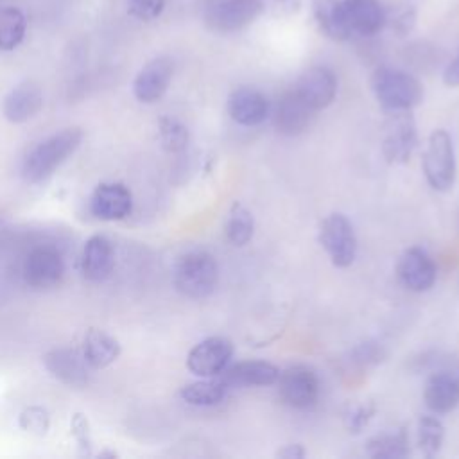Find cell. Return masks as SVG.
<instances>
[{"mask_svg": "<svg viewBox=\"0 0 459 459\" xmlns=\"http://www.w3.org/2000/svg\"><path fill=\"white\" fill-rule=\"evenodd\" d=\"M165 0H129V13L138 20H154L163 11Z\"/></svg>", "mask_w": 459, "mask_h": 459, "instance_id": "4dcf8cb0", "label": "cell"}, {"mask_svg": "<svg viewBox=\"0 0 459 459\" xmlns=\"http://www.w3.org/2000/svg\"><path fill=\"white\" fill-rule=\"evenodd\" d=\"M45 368L52 377L70 387H84L90 380V364L86 362L82 350L54 348L43 357Z\"/></svg>", "mask_w": 459, "mask_h": 459, "instance_id": "4fadbf2b", "label": "cell"}, {"mask_svg": "<svg viewBox=\"0 0 459 459\" xmlns=\"http://www.w3.org/2000/svg\"><path fill=\"white\" fill-rule=\"evenodd\" d=\"M396 274L409 290L425 292L434 285L437 269L427 251L421 247H409L402 253L396 264Z\"/></svg>", "mask_w": 459, "mask_h": 459, "instance_id": "7c38bea8", "label": "cell"}, {"mask_svg": "<svg viewBox=\"0 0 459 459\" xmlns=\"http://www.w3.org/2000/svg\"><path fill=\"white\" fill-rule=\"evenodd\" d=\"M416 142L418 134L412 115L409 111H391L382 140V152L385 160L394 165L407 163L412 156Z\"/></svg>", "mask_w": 459, "mask_h": 459, "instance_id": "ba28073f", "label": "cell"}, {"mask_svg": "<svg viewBox=\"0 0 459 459\" xmlns=\"http://www.w3.org/2000/svg\"><path fill=\"white\" fill-rule=\"evenodd\" d=\"M81 142L82 131L79 127H66L43 138L23 158V179L32 185L45 181L79 149Z\"/></svg>", "mask_w": 459, "mask_h": 459, "instance_id": "6da1fadb", "label": "cell"}, {"mask_svg": "<svg viewBox=\"0 0 459 459\" xmlns=\"http://www.w3.org/2000/svg\"><path fill=\"white\" fill-rule=\"evenodd\" d=\"M443 82L446 86H459V56L445 68Z\"/></svg>", "mask_w": 459, "mask_h": 459, "instance_id": "836d02e7", "label": "cell"}, {"mask_svg": "<svg viewBox=\"0 0 459 459\" xmlns=\"http://www.w3.org/2000/svg\"><path fill=\"white\" fill-rule=\"evenodd\" d=\"M276 384L280 398L292 409H308L319 398V378L305 364H294L280 371Z\"/></svg>", "mask_w": 459, "mask_h": 459, "instance_id": "52a82bcc", "label": "cell"}, {"mask_svg": "<svg viewBox=\"0 0 459 459\" xmlns=\"http://www.w3.org/2000/svg\"><path fill=\"white\" fill-rule=\"evenodd\" d=\"M224 230H226V238L233 246L237 247L246 246L253 238V231H255V221L251 212L244 204L233 203L230 208Z\"/></svg>", "mask_w": 459, "mask_h": 459, "instance_id": "484cf974", "label": "cell"}, {"mask_svg": "<svg viewBox=\"0 0 459 459\" xmlns=\"http://www.w3.org/2000/svg\"><path fill=\"white\" fill-rule=\"evenodd\" d=\"M371 88L378 104L387 111H411L423 99L421 82L396 68H378L371 77Z\"/></svg>", "mask_w": 459, "mask_h": 459, "instance_id": "3957f363", "label": "cell"}, {"mask_svg": "<svg viewBox=\"0 0 459 459\" xmlns=\"http://www.w3.org/2000/svg\"><path fill=\"white\" fill-rule=\"evenodd\" d=\"M82 355L91 369H104L120 355V342L99 328H90L84 335Z\"/></svg>", "mask_w": 459, "mask_h": 459, "instance_id": "603a6c76", "label": "cell"}, {"mask_svg": "<svg viewBox=\"0 0 459 459\" xmlns=\"http://www.w3.org/2000/svg\"><path fill=\"white\" fill-rule=\"evenodd\" d=\"M226 391L228 387L219 377H206L197 382L183 385L179 391V396L188 405L210 407V405L221 403L226 396Z\"/></svg>", "mask_w": 459, "mask_h": 459, "instance_id": "cb8c5ba5", "label": "cell"}, {"mask_svg": "<svg viewBox=\"0 0 459 459\" xmlns=\"http://www.w3.org/2000/svg\"><path fill=\"white\" fill-rule=\"evenodd\" d=\"M70 430H72V436L75 437V441L79 443V446L88 452L91 446V437H90V425H88L86 416L81 412L74 414L72 421H70Z\"/></svg>", "mask_w": 459, "mask_h": 459, "instance_id": "1f68e13d", "label": "cell"}, {"mask_svg": "<svg viewBox=\"0 0 459 459\" xmlns=\"http://www.w3.org/2000/svg\"><path fill=\"white\" fill-rule=\"evenodd\" d=\"M18 423H20L22 430L36 434V436H43V434H47V430L50 427V414L41 405H30L20 412Z\"/></svg>", "mask_w": 459, "mask_h": 459, "instance_id": "f546056e", "label": "cell"}, {"mask_svg": "<svg viewBox=\"0 0 459 459\" xmlns=\"http://www.w3.org/2000/svg\"><path fill=\"white\" fill-rule=\"evenodd\" d=\"M366 454L371 457H405L409 455V437L403 430L377 434L366 443Z\"/></svg>", "mask_w": 459, "mask_h": 459, "instance_id": "4316f807", "label": "cell"}, {"mask_svg": "<svg viewBox=\"0 0 459 459\" xmlns=\"http://www.w3.org/2000/svg\"><path fill=\"white\" fill-rule=\"evenodd\" d=\"M158 133H160V142L161 147L167 152H181L188 145V129L183 122L172 118V117H163L160 118L158 124Z\"/></svg>", "mask_w": 459, "mask_h": 459, "instance_id": "f1b7e54d", "label": "cell"}, {"mask_svg": "<svg viewBox=\"0 0 459 459\" xmlns=\"http://www.w3.org/2000/svg\"><path fill=\"white\" fill-rule=\"evenodd\" d=\"M260 13V0H224L212 7L206 22L219 32H231L251 23Z\"/></svg>", "mask_w": 459, "mask_h": 459, "instance_id": "9a60e30c", "label": "cell"}, {"mask_svg": "<svg viewBox=\"0 0 459 459\" xmlns=\"http://www.w3.org/2000/svg\"><path fill=\"white\" fill-rule=\"evenodd\" d=\"M276 455L285 459H301L305 457V448L301 445H285L281 450H278Z\"/></svg>", "mask_w": 459, "mask_h": 459, "instance_id": "e575fe53", "label": "cell"}, {"mask_svg": "<svg viewBox=\"0 0 459 459\" xmlns=\"http://www.w3.org/2000/svg\"><path fill=\"white\" fill-rule=\"evenodd\" d=\"M27 22L20 9L13 5L0 7V52L16 48L25 36Z\"/></svg>", "mask_w": 459, "mask_h": 459, "instance_id": "d4e9b609", "label": "cell"}, {"mask_svg": "<svg viewBox=\"0 0 459 459\" xmlns=\"http://www.w3.org/2000/svg\"><path fill=\"white\" fill-rule=\"evenodd\" d=\"M172 281L179 294L192 299H203L217 287L219 265L213 255L206 251L185 253L174 265Z\"/></svg>", "mask_w": 459, "mask_h": 459, "instance_id": "7a4b0ae2", "label": "cell"}, {"mask_svg": "<svg viewBox=\"0 0 459 459\" xmlns=\"http://www.w3.org/2000/svg\"><path fill=\"white\" fill-rule=\"evenodd\" d=\"M228 113L231 120L240 126H258L269 115V102L264 93L255 88L242 86L230 93L228 97Z\"/></svg>", "mask_w": 459, "mask_h": 459, "instance_id": "d6986e66", "label": "cell"}, {"mask_svg": "<svg viewBox=\"0 0 459 459\" xmlns=\"http://www.w3.org/2000/svg\"><path fill=\"white\" fill-rule=\"evenodd\" d=\"M423 402L436 414L454 411L459 405V377L452 371L432 373L423 387Z\"/></svg>", "mask_w": 459, "mask_h": 459, "instance_id": "7402d4cb", "label": "cell"}, {"mask_svg": "<svg viewBox=\"0 0 459 459\" xmlns=\"http://www.w3.org/2000/svg\"><path fill=\"white\" fill-rule=\"evenodd\" d=\"M90 210L100 221H122L133 210V194L124 183H100L90 197Z\"/></svg>", "mask_w": 459, "mask_h": 459, "instance_id": "8fae6325", "label": "cell"}, {"mask_svg": "<svg viewBox=\"0 0 459 459\" xmlns=\"http://www.w3.org/2000/svg\"><path fill=\"white\" fill-rule=\"evenodd\" d=\"M172 74H174V65L169 57H156L149 61L138 72L133 82V93L136 100L143 104H152L160 100L172 81Z\"/></svg>", "mask_w": 459, "mask_h": 459, "instance_id": "5bb4252c", "label": "cell"}, {"mask_svg": "<svg viewBox=\"0 0 459 459\" xmlns=\"http://www.w3.org/2000/svg\"><path fill=\"white\" fill-rule=\"evenodd\" d=\"M115 269V247L104 235H93L86 240L81 255V271L93 283L106 281Z\"/></svg>", "mask_w": 459, "mask_h": 459, "instance_id": "2e32d148", "label": "cell"}, {"mask_svg": "<svg viewBox=\"0 0 459 459\" xmlns=\"http://www.w3.org/2000/svg\"><path fill=\"white\" fill-rule=\"evenodd\" d=\"M296 95L314 111L328 108L337 93V77L326 66L308 68L292 86Z\"/></svg>", "mask_w": 459, "mask_h": 459, "instance_id": "30bf717a", "label": "cell"}, {"mask_svg": "<svg viewBox=\"0 0 459 459\" xmlns=\"http://www.w3.org/2000/svg\"><path fill=\"white\" fill-rule=\"evenodd\" d=\"M280 377V369L265 360H244L233 366H226V369L219 375V378L226 384V387H253V385H273Z\"/></svg>", "mask_w": 459, "mask_h": 459, "instance_id": "ffe728a7", "label": "cell"}, {"mask_svg": "<svg viewBox=\"0 0 459 459\" xmlns=\"http://www.w3.org/2000/svg\"><path fill=\"white\" fill-rule=\"evenodd\" d=\"M423 174L427 183L437 190H448L455 181V151L450 134L445 129H436L427 140L423 152Z\"/></svg>", "mask_w": 459, "mask_h": 459, "instance_id": "277c9868", "label": "cell"}, {"mask_svg": "<svg viewBox=\"0 0 459 459\" xmlns=\"http://www.w3.org/2000/svg\"><path fill=\"white\" fill-rule=\"evenodd\" d=\"M341 13L348 32L362 36L377 34L385 22L378 0H341Z\"/></svg>", "mask_w": 459, "mask_h": 459, "instance_id": "ac0fdd59", "label": "cell"}, {"mask_svg": "<svg viewBox=\"0 0 459 459\" xmlns=\"http://www.w3.org/2000/svg\"><path fill=\"white\" fill-rule=\"evenodd\" d=\"M319 242L335 267H348L357 255V237L342 213H330L319 228Z\"/></svg>", "mask_w": 459, "mask_h": 459, "instance_id": "8992f818", "label": "cell"}, {"mask_svg": "<svg viewBox=\"0 0 459 459\" xmlns=\"http://www.w3.org/2000/svg\"><path fill=\"white\" fill-rule=\"evenodd\" d=\"M65 274V260L61 253L48 244L32 247L22 265L23 281L34 290L56 287Z\"/></svg>", "mask_w": 459, "mask_h": 459, "instance_id": "5b68a950", "label": "cell"}, {"mask_svg": "<svg viewBox=\"0 0 459 459\" xmlns=\"http://www.w3.org/2000/svg\"><path fill=\"white\" fill-rule=\"evenodd\" d=\"M445 439V427L436 416H421L418 420V430H416V441L423 455L434 457L443 445Z\"/></svg>", "mask_w": 459, "mask_h": 459, "instance_id": "83f0119b", "label": "cell"}, {"mask_svg": "<svg viewBox=\"0 0 459 459\" xmlns=\"http://www.w3.org/2000/svg\"><path fill=\"white\" fill-rule=\"evenodd\" d=\"M373 414H375V407L373 405H359V407H355L346 416V425H348L350 432H355V434L360 432L369 423Z\"/></svg>", "mask_w": 459, "mask_h": 459, "instance_id": "d6a6232c", "label": "cell"}, {"mask_svg": "<svg viewBox=\"0 0 459 459\" xmlns=\"http://www.w3.org/2000/svg\"><path fill=\"white\" fill-rule=\"evenodd\" d=\"M233 357V344L226 337H208L197 342L186 357L190 373L206 378L219 377Z\"/></svg>", "mask_w": 459, "mask_h": 459, "instance_id": "9c48e42d", "label": "cell"}, {"mask_svg": "<svg viewBox=\"0 0 459 459\" xmlns=\"http://www.w3.org/2000/svg\"><path fill=\"white\" fill-rule=\"evenodd\" d=\"M314 109H310L294 90L285 91L274 109V126L278 133L285 136H296L301 134L312 122Z\"/></svg>", "mask_w": 459, "mask_h": 459, "instance_id": "44dd1931", "label": "cell"}, {"mask_svg": "<svg viewBox=\"0 0 459 459\" xmlns=\"http://www.w3.org/2000/svg\"><path fill=\"white\" fill-rule=\"evenodd\" d=\"M43 108V91L34 81L14 86L2 102V113L11 124H23L36 117Z\"/></svg>", "mask_w": 459, "mask_h": 459, "instance_id": "e0dca14e", "label": "cell"}]
</instances>
